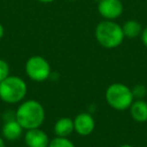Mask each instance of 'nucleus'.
<instances>
[{
    "mask_svg": "<svg viewBox=\"0 0 147 147\" xmlns=\"http://www.w3.org/2000/svg\"><path fill=\"white\" fill-rule=\"evenodd\" d=\"M15 119L25 130L39 128L45 119V108L36 100L23 101L15 112Z\"/></svg>",
    "mask_w": 147,
    "mask_h": 147,
    "instance_id": "obj_1",
    "label": "nucleus"
},
{
    "mask_svg": "<svg viewBox=\"0 0 147 147\" xmlns=\"http://www.w3.org/2000/svg\"><path fill=\"white\" fill-rule=\"evenodd\" d=\"M96 39L103 47L115 49L124 40L122 26L113 20H104L100 22L95 30Z\"/></svg>",
    "mask_w": 147,
    "mask_h": 147,
    "instance_id": "obj_2",
    "label": "nucleus"
},
{
    "mask_svg": "<svg viewBox=\"0 0 147 147\" xmlns=\"http://www.w3.org/2000/svg\"><path fill=\"white\" fill-rule=\"evenodd\" d=\"M27 94V85L17 76H9L0 82V99L7 104H17Z\"/></svg>",
    "mask_w": 147,
    "mask_h": 147,
    "instance_id": "obj_3",
    "label": "nucleus"
},
{
    "mask_svg": "<svg viewBox=\"0 0 147 147\" xmlns=\"http://www.w3.org/2000/svg\"><path fill=\"white\" fill-rule=\"evenodd\" d=\"M105 97L109 106L117 111L129 109L134 101L132 90L122 83L111 84L106 90Z\"/></svg>",
    "mask_w": 147,
    "mask_h": 147,
    "instance_id": "obj_4",
    "label": "nucleus"
},
{
    "mask_svg": "<svg viewBox=\"0 0 147 147\" xmlns=\"http://www.w3.org/2000/svg\"><path fill=\"white\" fill-rule=\"evenodd\" d=\"M51 65L40 55H32L25 63V73L34 82H45L51 76Z\"/></svg>",
    "mask_w": 147,
    "mask_h": 147,
    "instance_id": "obj_5",
    "label": "nucleus"
},
{
    "mask_svg": "<svg viewBox=\"0 0 147 147\" xmlns=\"http://www.w3.org/2000/svg\"><path fill=\"white\" fill-rule=\"evenodd\" d=\"M98 10L106 20H114L122 14L123 4L120 0H101Z\"/></svg>",
    "mask_w": 147,
    "mask_h": 147,
    "instance_id": "obj_6",
    "label": "nucleus"
},
{
    "mask_svg": "<svg viewBox=\"0 0 147 147\" xmlns=\"http://www.w3.org/2000/svg\"><path fill=\"white\" fill-rule=\"evenodd\" d=\"M75 131L81 136H88L95 129V119L90 113H80L74 119Z\"/></svg>",
    "mask_w": 147,
    "mask_h": 147,
    "instance_id": "obj_7",
    "label": "nucleus"
},
{
    "mask_svg": "<svg viewBox=\"0 0 147 147\" xmlns=\"http://www.w3.org/2000/svg\"><path fill=\"white\" fill-rule=\"evenodd\" d=\"M24 141L27 147H49V135L40 128L26 130L24 135Z\"/></svg>",
    "mask_w": 147,
    "mask_h": 147,
    "instance_id": "obj_8",
    "label": "nucleus"
},
{
    "mask_svg": "<svg viewBox=\"0 0 147 147\" xmlns=\"http://www.w3.org/2000/svg\"><path fill=\"white\" fill-rule=\"evenodd\" d=\"M24 129L17 122L16 119H10L4 122L2 126V135L8 141H16L20 138Z\"/></svg>",
    "mask_w": 147,
    "mask_h": 147,
    "instance_id": "obj_9",
    "label": "nucleus"
},
{
    "mask_svg": "<svg viewBox=\"0 0 147 147\" xmlns=\"http://www.w3.org/2000/svg\"><path fill=\"white\" fill-rule=\"evenodd\" d=\"M75 131L74 120L69 117L59 118L53 126V132L55 136L59 137H69Z\"/></svg>",
    "mask_w": 147,
    "mask_h": 147,
    "instance_id": "obj_10",
    "label": "nucleus"
},
{
    "mask_svg": "<svg viewBox=\"0 0 147 147\" xmlns=\"http://www.w3.org/2000/svg\"><path fill=\"white\" fill-rule=\"evenodd\" d=\"M129 109H130L131 117L136 122L143 123L147 121V103L142 99L133 101Z\"/></svg>",
    "mask_w": 147,
    "mask_h": 147,
    "instance_id": "obj_11",
    "label": "nucleus"
},
{
    "mask_svg": "<svg viewBox=\"0 0 147 147\" xmlns=\"http://www.w3.org/2000/svg\"><path fill=\"white\" fill-rule=\"evenodd\" d=\"M123 33L125 37L128 38H135L142 33V25L136 20H128L122 26Z\"/></svg>",
    "mask_w": 147,
    "mask_h": 147,
    "instance_id": "obj_12",
    "label": "nucleus"
},
{
    "mask_svg": "<svg viewBox=\"0 0 147 147\" xmlns=\"http://www.w3.org/2000/svg\"><path fill=\"white\" fill-rule=\"evenodd\" d=\"M49 147H76L67 137H59L55 136L53 139L49 141Z\"/></svg>",
    "mask_w": 147,
    "mask_h": 147,
    "instance_id": "obj_13",
    "label": "nucleus"
},
{
    "mask_svg": "<svg viewBox=\"0 0 147 147\" xmlns=\"http://www.w3.org/2000/svg\"><path fill=\"white\" fill-rule=\"evenodd\" d=\"M9 73H10L9 63L5 59H0V82L4 81L7 77L10 76Z\"/></svg>",
    "mask_w": 147,
    "mask_h": 147,
    "instance_id": "obj_14",
    "label": "nucleus"
},
{
    "mask_svg": "<svg viewBox=\"0 0 147 147\" xmlns=\"http://www.w3.org/2000/svg\"><path fill=\"white\" fill-rule=\"evenodd\" d=\"M132 94L134 98H137V100H141L147 94L146 88L143 85H137L132 89Z\"/></svg>",
    "mask_w": 147,
    "mask_h": 147,
    "instance_id": "obj_15",
    "label": "nucleus"
},
{
    "mask_svg": "<svg viewBox=\"0 0 147 147\" xmlns=\"http://www.w3.org/2000/svg\"><path fill=\"white\" fill-rule=\"evenodd\" d=\"M141 40H142L143 45L147 47V26L142 30V33H141Z\"/></svg>",
    "mask_w": 147,
    "mask_h": 147,
    "instance_id": "obj_16",
    "label": "nucleus"
},
{
    "mask_svg": "<svg viewBox=\"0 0 147 147\" xmlns=\"http://www.w3.org/2000/svg\"><path fill=\"white\" fill-rule=\"evenodd\" d=\"M3 35H4V27H3V25L0 23V39L2 38Z\"/></svg>",
    "mask_w": 147,
    "mask_h": 147,
    "instance_id": "obj_17",
    "label": "nucleus"
},
{
    "mask_svg": "<svg viewBox=\"0 0 147 147\" xmlns=\"http://www.w3.org/2000/svg\"><path fill=\"white\" fill-rule=\"evenodd\" d=\"M0 147H6V144H5V141L2 137H0Z\"/></svg>",
    "mask_w": 147,
    "mask_h": 147,
    "instance_id": "obj_18",
    "label": "nucleus"
},
{
    "mask_svg": "<svg viewBox=\"0 0 147 147\" xmlns=\"http://www.w3.org/2000/svg\"><path fill=\"white\" fill-rule=\"evenodd\" d=\"M39 2H42V3H51V2H53L55 0H37Z\"/></svg>",
    "mask_w": 147,
    "mask_h": 147,
    "instance_id": "obj_19",
    "label": "nucleus"
},
{
    "mask_svg": "<svg viewBox=\"0 0 147 147\" xmlns=\"http://www.w3.org/2000/svg\"><path fill=\"white\" fill-rule=\"evenodd\" d=\"M119 147H133V146L130 144H123V145H120Z\"/></svg>",
    "mask_w": 147,
    "mask_h": 147,
    "instance_id": "obj_20",
    "label": "nucleus"
},
{
    "mask_svg": "<svg viewBox=\"0 0 147 147\" xmlns=\"http://www.w3.org/2000/svg\"><path fill=\"white\" fill-rule=\"evenodd\" d=\"M93 1H95V2H100V1H101V0H93Z\"/></svg>",
    "mask_w": 147,
    "mask_h": 147,
    "instance_id": "obj_21",
    "label": "nucleus"
}]
</instances>
